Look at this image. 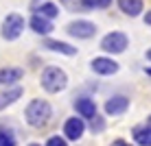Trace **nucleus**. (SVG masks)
I'll list each match as a JSON object with an SVG mask.
<instances>
[{
	"label": "nucleus",
	"instance_id": "nucleus-13",
	"mask_svg": "<svg viewBox=\"0 0 151 146\" xmlns=\"http://www.w3.org/2000/svg\"><path fill=\"white\" fill-rule=\"evenodd\" d=\"M24 72L20 70V68H4V70H0V85H9V83H15L22 79Z\"/></svg>",
	"mask_w": 151,
	"mask_h": 146
},
{
	"label": "nucleus",
	"instance_id": "nucleus-11",
	"mask_svg": "<svg viewBox=\"0 0 151 146\" xmlns=\"http://www.w3.org/2000/svg\"><path fill=\"white\" fill-rule=\"evenodd\" d=\"M75 109L86 118H94L96 116V105L90 100V98H77L75 100Z\"/></svg>",
	"mask_w": 151,
	"mask_h": 146
},
{
	"label": "nucleus",
	"instance_id": "nucleus-10",
	"mask_svg": "<svg viewBox=\"0 0 151 146\" xmlns=\"http://www.w3.org/2000/svg\"><path fill=\"white\" fill-rule=\"evenodd\" d=\"M44 46H46V48H50V50H55V53H59V55H66V57H72V55H77V48H75V46H70V44H64V41L46 39V41H44Z\"/></svg>",
	"mask_w": 151,
	"mask_h": 146
},
{
	"label": "nucleus",
	"instance_id": "nucleus-20",
	"mask_svg": "<svg viewBox=\"0 0 151 146\" xmlns=\"http://www.w3.org/2000/svg\"><path fill=\"white\" fill-rule=\"evenodd\" d=\"M112 146H129V144L123 142V140H116V142H112Z\"/></svg>",
	"mask_w": 151,
	"mask_h": 146
},
{
	"label": "nucleus",
	"instance_id": "nucleus-4",
	"mask_svg": "<svg viewBox=\"0 0 151 146\" xmlns=\"http://www.w3.org/2000/svg\"><path fill=\"white\" fill-rule=\"evenodd\" d=\"M24 31V20L18 13H9L2 22V37L4 39H18L20 33Z\"/></svg>",
	"mask_w": 151,
	"mask_h": 146
},
{
	"label": "nucleus",
	"instance_id": "nucleus-9",
	"mask_svg": "<svg viewBox=\"0 0 151 146\" xmlns=\"http://www.w3.org/2000/svg\"><path fill=\"white\" fill-rule=\"evenodd\" d=\"M83 129H86L83 120L70 118L68 122H66V127H64V133H66V137H68V140H79L81 135H83Z\"/></svg>",
	"mask_w": 151,
	"mask_h": 146
},
{
	"label": "nucleus",
	"instance_id": "nucleus-1",
	"mask_svg": "<svg viewBox=\"0 0 151 146\" xmlns=\"http://www.w3.org/2000/svg\"><path fill=\"white\" fill-rule=\"evenodd\" d=\"M50 113H53V109L46 100H33L27 107V122L31 127H44L50 120Z\"/></svg>",
	"mask_w": 151,
	"mask_h": 146
},
{
	"label": "nucleus",
	"instance_id": "nucleus-6",
	"mask_svg": "<svg viewBox=\"0 0 151 146\" xmlns=\"http://www.w3.org/2000/svg\"><path fill=\"white\" fill-rule=\"evenodd\" d=\"M132 135H134V140H136V144H140V146H151V116L147 118V122L134 127Z\"/></svg>",
	"mask_w": 151,
	"mask_h": 146
},
{
	"label": "nucleus",
	"instance_id": "nucleus-16",
	"mask_svg": "<svg viewBox=\"0 0 151 146\" xmlns=\"http://www.w3.org/2000/svg\"><path fill=\"white\" fill-rule=\"evenodd\" d=\"M20 96H22V87H11V90L2 92V94H0V109L7 107V105H11V103L18 100Z\"/></svg>",
	"mask_w": 151,
	"mask_h": 146
},
{
	"label": "nucleus",
	"instance_id": "nucleus-15",
	"mask_svg": "<svg viewBox=\"0 0 151 146\" xmlns=\"http://www.w3.org/2000/svg\"><path fill=\"white\" fill-rule=\"evenodd\" d=\"M118 7L127 15H138L142 11V0H118Z\"/></svg>",
	"mask_w": 151,
	"mask_h": 146
},
{
	"label": "nucleus",
	"instance_id": "nucleus-12",
	"mask_svg": "<svg viewBox=\"0 0 151 146\" xmlns=\"http://www.w3.org/2000/svg\"><path fill=\"white\" fill-rule=\"evenodd\" d=\"M33 9H35V15H42V18H46V20H53V18L59 15V9H57V4H53V2H42V4L35 2Z\"/></svg>",
	"mask_w": 151,
	"mask_h": 146
},
{
	"label": "nucleus",
	"instance_id": "nucleus-3",
	"mask_svg": "<svg viewBox=\"0 0 151 146\" xmlns=\"http://www.w3.org/2000/svg\"><path fill=\"white\" fill-rule=\"evenodd\" d=\"M127 44H129L127 35L121 33V31H114V33H110L107 37H103L101 48L105 50V53H114V55H118V53H123V50L127 48Z\"/></svg>",
	"mask_w": 151,
	"mask_h": 146
},
{
	"label": "nucleus",
	"instance_id": "nucleus-19",
	"mask_svg": "<svg viewBox=\"0 0 151 146\" xmlns=\"http://www.w3.org/2000/svg\"><path fill=\"white\" fill-rule=\"evenodd\" d=\"M46 146H66V142H64L61 137H50V140H48V144H46Z\"/></svg>",
	"mask_w": 151,
	"mask_h": 146
},
{
	"label": "nucleus",
	"instance_id": "nucleus-14",
	"mask_svg": "<svg viewBox=\"0 0 151 146\" xmlns=\"http://www.w3.org/2000/svg\"><path fill=\"white\" fill-rule=\"evenodd\" d=\"M31 28H33L35 33H40V35H46V33L53 31V24H50V20L42 18V15H33V18H31Z\"/></svg>",
	"mask_w": 151,
	"mask_h": 146
},
{
	"label": "nucleus",
	"instance_id": "nucleus-7",
	"mask_svg": "<svg viewBox=\"0 0 151 146\" xmlns=\"http://www.w3.org/2000/svg\"><path fill=\"white\" fill-rule=\"evenodd\" d=\"M92 70L96 72V74H114V72L118 70V63L112 59H105V57H96V59H92Z\"/></svg>",
	"mask_w": 151,
	"mask_h": 146
},
{
	"label": "nucleus",
	"instance_id": "nucleus-2",
	"mask_svg": "<svg viewBox=\"0 0 151 146\" xmlns=\"http://www.w3.org/2000/svg\"><path fill=\"white\" fill-rule=\"evenodd\" d=\"M66 83H68V79H66V72L61 68H46L44 74H42V87L50 94L61 92L66 87Z\"/></svg>",
	"mask_w": 151,
	"mask_h": 146
},
{
	"label": "nucleus",
	"instance_id": "nucleus-23",
	"mask_svg": "<svg viewBox=\"0 0 151 146\" xmlns=\"http://www.w3.org/2000/svg\"><path fill=\"white\" fill-rule=\"evenodd\" d=\"M31 146H37V144H31Z\"/></svg>",
	"mask_w": 151,
	"mask_h": 146
},
{
	"label": "nucleus",
	"instance_id": "nucleus-21",
	"mask_svg": "<svg viewBox=\"0 0 151 146\" xmlns=\"http://www.w3.org/2000/svg\"><path fill=\"white\" fill-rule=\"evenodd\" d=\"M145 22H147L149 26H151V11H147V15H145Z\"/></svg>",
	"mask_w": 151,
	"mask_h": 146
},
{
	"label": "nucleus",
	"instance_id": "nucleus-18",
	"mask_svg": "<svg viewBox=\"0 0 151 146\" xmlns=\"http://www.w3.org/2000/svg\"><path fill=\"white\" fill-rule=\"evenodd\" d=\"M0 146H15V137H13L11 131L0 129Z\"/></svg>",
	"mask_w": 151,
	"mask_h": 146
},
{
	"label": "nucleus",
	"instance_id": "nucleus-17",
	"mask_svg": "<svg viewBox=\"0 0 151 146\" xmlns=\"http://www.w3.org/2000/svg\"><path fill=\"white\" fill-rule=\"evenodd\" d=\"M81 2L88 9H107L112 4V0H81Z\"/></svg>",
	"mask_w": 151,
	"mask_h": 146
},
{
	"label": "nucleus",
	"instance_id": "nucleus-8",
	"mask_svg": "<svg viewBox=\"0 0 151 146\" xmlns=\"http://www.w3.org/2000/svg\"><path fill=\"white\" fill-rule=\"evenodd\" d=\"M127 107H129V98H125V96H112L105 103V111L110 116H118V113L127 111Z\"/></svg>",
	"mask_w": 151,
	"mask_h": 146
},
{
	"label": "nucleus",
	"instance_id": "nucleus-5",
	"mask_svg": "<svg viewBox=\"0 0 151 146\" xmlns=\"http://www.w3.org/2000/svg\"><path fill=\"white\" fill-rule=\"evenodd\" d=\"M66 31L72 35V37H79V39H88L96 33V26L92 22H86V20H77V22H70Z\"/></svg>",
	"mask_w": 151,
	"mask_h": 146
},
{
	"label": "nucleus",
	"instance_id": "nucleus-22",
	"mask_svg": "<svg viewBox=\"0 0 151 146\" xmlns=\"http://www.w3.org/2000/svg\"><path fill=\"white\" fill-rule=\"evenodd\" d=\"M147 59L151 61V50H147Z\"/></svg>",
	"mask_w": 151,
	"mask_h": 146
}]
</instances>
